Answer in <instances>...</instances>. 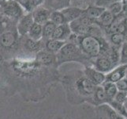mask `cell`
I'll use <instances>...</instances> for the list:
<instances>
[{"label": "cell", "instance_id": "1", "mask_svg": "<svg viewBox=\"0 0 127 119\" xmlns=\"http://www.w3.org/2000/svg\"><path fill=\"white\" fill-rule=\"evenodd\" d=\"M63 83L69 103L74 105L91 103L95 87L85 76L83 71L65 75Z\"/></svg>", "mask_w": 127, "mask_h": 119}, {"label": "cell", "instance_id": "2", "mask_svg": "<svg viewBox=\"0 0 127 119\" xmlns=\"http://www.w3.org/2000/svg\"><path fill=\"white\" fill-rule=\"evenodd\" d=\"M77 37V45L80 48L83 54L89 59H95L97 56L107 52L110 47L107 43L103 40L93 35Z\"/></svg>", "mask_w": 127, "mask_h": 119}, {"label": "cell", "instance_id": "3", "mask_svg": "<svg viewBox=\"0 0 127 119\" xmlns=\"http://www.w3.org/2000/svg\"><path fill=\"white\" fill-rule=\"evenodd\" d=\"M56 65L60 66L66 62H79L84 64L89 60L83 54L80 48L75 43H65L63 48L56 53Z\"/></svg>", "mask_w": 127, "mask_h": 119}, {"label": "cell", "instance_id": "4", "mask_svg": "<svg viewBox=\"0 0 127 119\" xmlns=\"http://www.w3.org/2000/svg\"><path fill=\"white\" fill-rule=\"evenodd\" d=\"M109 50L105 53L93 59L94 60L93 62V67L105 75L111 71L115 67L118 66L115 63V61L112 60L110 53H109Z\"/></svg>", "mask_w": 127, "mask_h": 119}, {"label": "cell", "instance_id": "5", "mask_svg": "<svg viewBox=\"0 0 127 119\" xmlns=\"http://www.w3.org/2000/svg\"><path fill=\"white\" fill-rule=\"evenodd\" d=\"M95 119H125L118 114L109 104L95 107Z\"/></svg>", "mask_w": 127, "mask_h": 119}, {"label": "cell", "instance_id": "6", "mask_svg": "<svg viewBox=\"0 0 127 119\" xmlns=\"http://www.w3.org/2000/svg\"><path fill=\"white\" fill-rule=\"evenodd\" d=\"M83 72L95 87L102 86L103 83L106 81V75L96 70L93 66L86 65L83 70Z\"/></svg>", "mask_w": 127, "mask_h": 119}, {"label": "cell", "instance_id": "7", "mask_svg": "<svg viewBox=\"0 0 127 119\" xmlns=\"http://www.w3.org/2000/svg\"><path fill=\"white\" fill-rule=\"evenodd\" d=\"M127 65L119 64L114 68L111 71L106 74V81L116 83L118 81L125 78Z\"/></svg>", "mask_w": 127, "mask_h": 119}, {"label": "cell", "instance_id": "8", "mask_svg": "<svg viewBox=\"0 0 127 119\" xmlns=\"http://www.w3.org/2000/svg\"><path fill=\"white\" fill-rule=\"evenodd\" d=\"M34 24V21L32 18V14H29L22 17H21L18 23H17V33L21 37L28 34L29 29H31L32 25Z\"/></svg>", "mask_w": 127, "mask_h": 119}, {"label": "cell", "instance_id": "9", "mask_svg": "<svg viewBox=\"0 0 127 119\" xmlns=\"http://www.w3.org/2000/svg\"><path fill=\"white\" fill-rule=\"evenodd\" d=\"M71 33L72 31L70 27H69V25L67 23H65L56 26L55 31L51 36V38L58 40V41H65L68 38L70 37Z\"/></svg>", "mask_w": 127, "mask_h": 119}, {"label": "cell", "instance_id": "10", "mask_svg": "<svg viewBox=\"0 0 127 119\" xmlns=\"http://www.w3.org/2000/svg\"><path fill=\"white\" fill-rule=\"evenodd\" d=\"M69 25L71 29L72 33H73L76 36H89V35H92V33H93V26H88L85 25H83L77 20H75L73 22L69 23Z\"/></svg>", "mask_w": 127, "mask_h": 119}, {"label": "cell", "instance_id": "11", "mask_svg": "<svg viewBox=\"0 0 127 119\" xmlns=\"http://www.w3.org/2000/svg\"><path fill=\"white\" fill-rule=\"evenodd\" d=\"M109 103H110V100L108 99L107 95L105 94L102 86L95 87L90 104L95 107L103 104H108Z\"/></svg>", "mask_w": 127, "mask_h": 119}, {"label": "cell", "instance_id": "12", "mask_svg": "<svg viewBox=\"0 0 127 119\" xmlns=\"http://www.w3.org/2000/svg\"><path fill=\"white\" fill-rule=\"evenodd\" d=\"M61 13L64 17L65 23L69 24L77 20L78 17H80L83 14V10L77 7H68L63 9Z\"/></svg>", "mask_w": 127, "mask_h": 119}, {"label": "cell", "instance_id": "13", "mask_svg": "<svg viewBox=\"0 0 127 119\" xmlns=\"http://www.w3.org/2000/svg\"><path fill=\"white\" fill-rule=\"evenodd\" d=\"M32 15L35 23L43 25L47 21L50 20L51 12L47 9L40 7L36 9L32 14Z\"/></svg>", "mask_w": 127, "mask_h": 119}, {"label": "cell", "instance_id": "14", "mask_svg": "<svg viewBox=\"0 0 127 119\" xmlns=\"http://www.w3.org/2000/svg\"><path fill=\"white\" fill-rule=\"evenodd\" d=\"M37 61L45 66H51L56 64V56L46 50L40 51L36 56Z\"/></svg>", "mask_w": 127, "mask_h": 119}, {"label": "cell", "instance_id": "15", "mask_svg": "<svg viewBox=\"0 0 127 119\" xmlns=\"http://www.w3.org/2000/svg\"><path fill=\"white\" fill-rule=\"evenodd\" d=\"M65 43H66L65 41H58V40H55L52 38L47 39L45 43V50L53 54H56L59 52V50L63 48Z\"/></svg>", "mask_w": 127, "mask_h": 119}, {"label": "cell", "instance_id": "16", "mask_svg": "<svg viewBox=\"0 0 127 119\" xmlns=\"http://www.w3.org/2000/svg\"><path fill=\"white\" fill-rule=\"evenodd\" d=\"M17 41L16 35L12 32H6L0 35V45L4 48H11Z\"/></svg>", "mask_w": 127, "mask_h": 119}, {"label": "cell", "instance_id": "17", "mask_svg": "<svg viewBox=\"0 0 127 119\" xmlns=\"http://www.w3.org/2000/svg\"><path fill=\"white\" fill-rule=\"evenodd\" d=\"M102 87L105 94L107 95L108 99L110 100V102H111L114 98H115V96L116 95V94L118 93V89L116 87L115 83L109 81H105L102 84Z\"/></svg>", "mask_w": 127, "mask_h": 119}, {"label": "cell", "instance_id": "18", "mask_svg": "<svg viewBox=\"0 0 127 119\" xmlns=\"http://www.w3.org/2000/svg\"><path fill=\"white\" fill-rule=\"evenodd\" d=\"M106 10L104 7L101 6H89V8H87L85 10H84V14L89 17V18L93 19L94 21L97 20L99 16L103 14V12Z\"/></svg>", "mask_w": 127, "mask_h": 119}, {"label": "cell", "instance_id": "19", "mask_svg": "<svg viewBox=\"0 0 127 119\" xmlns=\"http://www.w3.org/2000/svg\"><path fill=\"white\" fill-rule=\"evenodd\" d=\"M29 38L34 41H40L43 37V25L35 23L32 25L28 33Z\"/></svg>", "mask_w": 127, "mask_h": 119}, {"label": "cell", "instance_id": "20", "mask_svg": "<svg viewBox=\"0 0 127 119\" xmlns=\"http://www.w3.org/2000/svg\"><path fill=\"white\" fill-rule=\"evenodd\" d=\"M95 21H97L98 23L104 26V27H108V26L114 21V15L106 9Z\"/></svg>", "mask_w": 127, "mask_h": 119}, {"label": "cell", "instance_id": "21", "mask_svg": "<svg viewBox=\"0 0 127 119\" xmlns=\"http://www.w3.org/2000/svg\"><path fill=\"white\" fill-rule=\"evenodd\" d=\"M4 11H5V13L8 15L17 17L20 15L21 9H20V6L17 5V3L14 2H7L5 7H4Z\"/></svg>", "mask_w": 127, "mask_h": 119}, {"label": "cell", "instance_id": "22", "mask_svg": "<svg viewBox=\"0 0 127 119\" xmlns=\"http://www.w3.org/2000/svg\"><path fill=\"white\" fill-rule=\"evenodd\" d=\"M56 25L52 22L51 21H48L43 25V37H45L47 40L51 38L55 29L56 28Z\"/></svg>", "mask_w": 127, "mask_h": 119}, {"label": "cell", "instance_id": "23", "mask_svg": "<svg viewBox=\"0 0 127 119\" xmlns=\"http://www.w3.org/2000/svg\"><path fill=\"white\" fill-rule=\"evenodd\" d=\"M111 33H122L126 31V25L122 21H113L107 27Z\"/></svg>", "mask_w": 127, "mask_h": 119}, {"label": "cell", "instance_id": "24", "mask_svg": "<svg viewBox=\"0 0 127 119\" xmlns=\"http://www.w3.org/2000/svg\"><path fill=\"white\" fill-rule=\"evenodd\" d=\"M25 48L30 52H39L41 51L42 44L40 41H34L32 39H27V41L25 42Z\"/></svg>", "mask_w": 127, "mask_h": 119}, {"label": "cell", "instance_id": "25", "mask_svg": "<svg viewBox=\"0 0 127 119\" xmlns=\"http://www.w3.org/2000/svg\"><path fill=\"white\" fill-rule=\"evenodd\" d=\"M50 21H51L52 22H54L56 25H63L65 23L64 17L62 13H61V11H55V12L51 13Z\"/></svg>", "mask_w": 127, "mask_h": 119}, {"label": "cell", "instance_id": "26", "mask_svg": "<svg viewBox=\"0 0 127 119\" xmlns=\"http://www.w3.org/2000/svg\"><path fill=\"white\" fill-rule=\"evenodd\" d=\"M110 41L114 45V46L121 47L122 43L125 41L124 34L122 33H111L110 36Z\"/></svg>", "mask_w": 127, "mask_h": 119}, {"label": "cell", "instance_id": "27", "mask_svg": "<svg viewBox=\"0 0 127 119\" xmlns=\"http://www.w3.org/2000/svg\"><path fill=\"white\" fill-rule=\"evenodd\" d=\"M119 64L127 65V41H124L120 47Z\"/></svg>", "mask_w": 127, "mask_h": 119}, {"label": "cell", "instance_id": "28", "mask_svg": "<svg viewBox=\"0 0 127 119\" xmlns=\"http://www.w3.org/2000/svg\"><path fill=\"white\" fill-rule=\"evenodd\" d=\"M107 10L110 11L111 14L114 15V17L116 15H119L120 13L122 11V5L121 2H113L111 5L109 6Z\"/></svg>", "mask_w": 127, "mask_h": 119}, {"label": "cell", "instance_id": "29", "mask_svg": "<svg viewBox=\"0 0 127 119\" xmlns=\"http://www.w3.org/2000/svg\"><path fill=\"white\" fill-rule=\"evenodd\" d=\"M127 99V92H122V91H118V93L114 98V101L120 104H125L126 101Z\"/></svg>", "mask_w": 127, "mask_h": 119}, {"label": "cell", "instance_id": "30", "mask_svg": "<svg viewBox=\"0 0 127 119\" xmlns=\"http://www.w3.org/2000/svg\"><path fill=\"white\" fill-rule=\"evenodd\" d=\"M115 85L118 89V91L127 92V79L126 78H123L121 80L118 81L115 83Z\"/></svg>", "mask_w": 127, "mask_h": 119}, {"label": "cell", "instance_id": "31", "mask_svg": "<svg viewBox=\"0 0 127 119\" xmlns=\"http://www.w3.org/2000/svg\"><path fill=\"white\" fill-rule=\"evenodd\" d=\"M122 5V10L127 11V0H122L121 1Z\"/></svg>", "mask_w": 127, "mask_h": 119}, {"label": "cell", "instance_id": "32", "mask_svg": "<svg viewBox=\"0 0 127 119\" xmlns=\"http://www.w3.org/2000/svg\"><path fill=\"white\" fill-rule=\"evenodd\" d=\"M112 1H113L114 2H121L122 0H112Z\"/></svg>", "mask_w": 127, "mask_h": 119}, {"label": "cell", "instance_id": "33", "mask_svg": "<svg viewBox=\"0 0 127 119\" xmlns=\"http://www.w3.org/2000/svg\"><path fill=\"white\" fill-rule=\"evenodd\" d=\"M125 78L127 79V68H126V76H125Z\"/></svg>", "mask_w": 127, "mask_h": 119}]
</instances>
